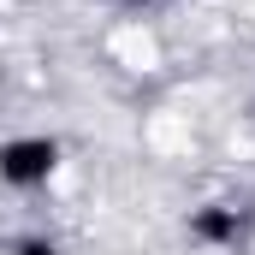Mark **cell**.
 <instances>
[{
	"instance_id": "obj_1",
	"label": "cell",
	"mask_w": 255,
	"mask_h": 255,
	"mask_svg": "<svg viewBox=\"0 0 255 255\" xmlns=\"http://www.w3.org/2000/svg\"><path fill=\"white\" fill-rule=\"evenodd\" d=\"M0 172H6V178H18V184H30V178H48V172H54V142H30V148H6Z\"/></svg>"
}]
</instances>
